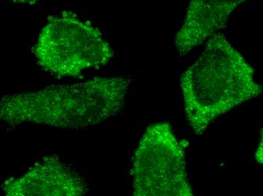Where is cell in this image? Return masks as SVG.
Wrapping results in <instances>:
<instances>
[{"instance_id": "obj_1", "label": "cell", "mask_w": 263, "mask_h": 196, "mask_svg": "<svg viewBox=\"0 0 263 196\" xmlns=\"http://www.w3.org/2000/svg\"><path fill=\"white\" fill-rule=\"evenodd\" d=\"M130 82L121 76H102L6 95L0 98V122L12 126L26 122L59 128L95 126L123 111Z\"/></svg>"}, {"instance_id": "obj_4", "label": "cell", "mask_w": 263, "mask_h": 196, "mask_svg": "<svg viewBox=\"0 0 263 196\" xmlns=\"http://www.w3.org/2000/svg\"><path fill=\"white\" fill-rule=\"evenodd\" d=\"M135 196H192L184 149L168 122L149 125L134 155Z\"/></svg>"}, {"instance_id": "obj_3", "label": "cell", "mask_w": 263, "mask_h": 196, "mask_svg": "<svg viewBox=\"0 0 263 196\" xmlns=\"http://www.w3.org/2000/svg\"><path fill=\"white\" fill-rule=\"evenodd\" d=\"M34 55L43 69L59 77H76L110 62L113 49L100 30L71 12L49 17L40 33Z\"/></svg>"}, {"instance_id": "obj_5", "label": "cell", "mask_w": 263, "mask_h": 196, "mask_svg": "<svg viewBox=\"0 0 263 196\" xmlns=\"http://www.w3.org/2000/svg\"><path fill=\"white\" fill-rule=\"evenodd\" d=\"M3 189L9 196H80L87 192L88 186L73 169L51 156L23 176L5 181Z\"/></svg>"}, {"instance_id": "obj_6", "label": "cell", "mask_w": 263, "mask_h": 196, "mask_svg": "<svg viewBox=\"0 0 263 196\" xmlns=\"http://www.w3.org/2000/svg\"><path fill=\"white\" fill-rule=\"evenodd\" d=\"M246 0H191L182 28L175 39L179 56L226 28L231 14Z\"/></svg>"}, {"instance_id": "obj_2", "label": "cell", "mask_w": 263, "mask_h": 196, "mask_svg": "<svg viewBox=\"0 0 263 196\" xmlns=\"http://www.w3.org/2000/svg\"><path fill=\"white\" fill-rule=\"evenodd\" d=\"M180 86L186 119L198 136L219 116L262 92L253 68L221 33L208 39L200 56L182 74Z\"/></svg>"}, {"instance_id": "obj_7", "label": "cell", "mask_w": 263, "mask_h": 196, "mask_svg": "<svg viewBox=\"0 0 263 196\" xmlns=\"http://www.w3.org/2000/svg\"><path fill=\"white\" fill-rule=\"evenodd\" d=\"M255 157H256V161L258 163L262 164V134H261V138L259 140V146H258L257 149H256V154H255Z\"/></svg>"}, {"instance_id": "obj_8", "label": "cell", "mask_w": 263, "mask_h": 196, "mask_svg": "<svg viewBox=\"0 0 263 196\" xmlns=\"http://www.w3.org/2000/svg\"><path fill=\"white\" fill-rule=\"evenodd\" d=\"M14 3H18V4L24 5H35L39 3L40 0H12Z\"/></svg>"}]
</instances>
